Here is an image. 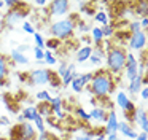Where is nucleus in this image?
<instances>
[{
    "instance_id": "nucleus-1",
    "label": "nucleus",
    "mask_w": 148,
    "mask_h": 140,
    "mask_svg": "<svg viewBox=\"0 0 148 140\" xmlns=\"http://www.w3.org/2000/svg\"><path fill=\"white\" fill-rule=\"evenodd\" d=\"M94 76L91 80L89 86H86V91H89L92 94L94 99L100 100V99H108L110 94L115 91L116 84L115 80H113V75L105 69H99L97 72H92Z\"/></svg>"
},
{
    "instance_id": "nucleus-2",
    "label": "nucleus",
    "mask_w": 148,
    "mask_h": 140,
    "mask_svg": "<svg viewBox=\"0 0 148 140\" xmlns=\"http://www.w3.org/2000/svg\"><path fill=\"white\" fill-rule=\"evenodd\" d=\"M127 49L123 46H113L105 54V70H108L113 76H119L121 72H124V64Z\"/></svg>"
},
{
    "instance_id": "nucleus-3",
    "label": "nucleus",
    "mask_w": 148,
    "mask_h": 140,
    "mask_svg": "<svg viewBox=\"0 0 148 140\" xmlns=\"http://www.w3.org/2000/svg\"><path fill=\"white\" fill-rule=\"evenodd\" d=\"M29 6H30L29 3L19 2L14 10H8V11L5 13L3 19H2V24H3V27H5V29H14L18 24H23L24 19H26V16L30 13Z\"/></svg>"
},
{
    "instance_id": "nucleus-4",
    "label": "nucleus",
    "mask_w": 148,
    "mask_h": 140,
    "mask_svg": "<svg viewBox=\"0 0 148 140\" xmlns=\"http://www.w3.org/2000/svg\"><path fill=\"white\" fill-rule=\"evenodd\" d=\"M49 34H51L53 38L59 41H65L69 38L73 37L75 34V22H72L70 19H58V21L51 22L49 24Z\"/></svg>"
},
{
    "instance_id": "nucleus-5",
    "label": "nucleus",
    "mask_w": 148,
    "mask_h": 140,
    "mask_svg": "<svg viewBox=\"0 0 148 140\" xmlns=\"http://www.w3.org/2000/svg\"><path fill=\"white\" fill-rule=\"evenodd\" d=\"M115 105L118 108H121L126 123L132 124V116H134V111H135V108H137L134 104V100H131V97H129L124 91H118L116 92V97H115ZM132 126H134V124H132Z\"/></svg>"
},
{
    "instance_id": "nucleus-6",
    "label": "nucleus",
    "mask_w": 148,
    "mask_h": 140,
    "mask_svg": "<svg viewBox=\"0 0 148 140\" xmlns=\"http://www.w3.org/2000/svg\"><path fill=\"white\" fill-rule=\"evenodd\" d=\"M11 140H37V130L32 123H24L10 129Z\"/></svg>"
},
{
    "instance_id": "nucleus-7",
    "label": "nucleus",
    "mask_w": 148,
    "mask_h": 140,
    "mask_svg": "<svg viewBox=\"0 0 148 140\" xmlns=\"http://www.w3.org/2000/svg\"><path fill=\"white\" fill-rule=\"evenodd\" d=\"M51 72L49 69H34L27 73V84L29 86H45L51 80Z\"/></svg>"
},
{
    "instance_id": "nucleus-8",
    "label": "nucleus",
    "mask_w": 148,
    "mask_h": 140,
    "mask_svg": "<svg viewBox=\"0 0 148 140\" xmlns=\"http://www.w3.org/2000/svg\"><path fill=\"white\" fill-rule=\"evenodd\" d=\"M70 2L67 0H53L48 2V14L51 18H64L70 13Z\"/></svg>"
},
{
    "instance_id": "nucleus-9",
    "label": "nucleus",
    "mask_w": 148,
    "mask_h": 140,
    "mask_svg": "<svg viewBox=\"0 0 148 140\" xmlns=\"http://www.w3.org/2000/svg\"><path fill=\"white\" fill-rule=\"evenodd\" d=\"M147 32L143 30H138L135 32V34H131V37H129L127 40V48L126 49L131 51V53H134V51H143L145 46H147Z\"/></svg>"
},
{
    "instance_id": "nucleus-10",
    "label": "nucleus",
    "mask_w": 148,
    "mask_h": 140,
    "mask_svg": "<svg viewBox=\"0 0 148 140\" xmlns=\"http://www.w3.org/2000/svg\"><path fill=\"white\" fill-rule=\"evenodd\" d=\"M124 76L127 81L137 76V57L134 56V53L127 51V56H126V64H124Z\"/></svg>"
},
{
    "instance_id": "nucleus-11",
    "label": "nucleus",
    "mask_w": 148,
    "mask_h": 140,
    "mask_svg": "<svg viewBox=\"0 0 148 140\" xmlns=\"http://www.w3.org/2000/svg\"><path fill=\"white\" fill-rule=\"evenodd\" d=\"M132 124H137L142 132L148 134V113L145 108H135L134 116H132Z\"/></svg>"
},
{
    "instance_id": "nucleus-12",
    "label": "nucleus",
    "mask_w": 148,
    "mask_h": 140,
    "mask_svg": "<svg viewBox=\"0 0 148 140\" xmlns=\"http://www.w3.org/2000/svg\"><path fill=\"white\" fill-rule=\"evenodd\" d=\"M11 65H13V62L3 53H0V86H7L8 83L7 80H8V75H10Z\"/></svg>"
},
{
    "instance_id": "nucleus-13",
    "label": "nucleus",
    "mask_w": 148,
    "mask_h": 140,
    "mask_svg": "<svg viewBox=\"0 0 148 140\" xmlns=\"http://www.w3.org/2000/svg\"><path fill=\"white\" fill-rule=\"evenodd\" d=\"M118 123H119V119H118V115H116V111L115 110H112V111H108V116H107V121H105V124H103V134H112V132H118Z\"/></svg>"
},
{
    "instance_id": "nucleus-14",
    "label": "nucleus",
    "mask_w": 148,
    "mask_h": 140,
    "mask_svg": "<svg viewBox=\"0 0 148 140\" xmlns=\"http://www.w3.org/2000/svg\"><path fill=\"white\" fill-rule=\"evenodd\" d=\"M118 134L123 137H126V139H132V140L138 135V132L135 130V126L126 123V121H119L118 123Z\"/></svg>"
},
{
    "instance_id": "nucleus-15",
    "label": "nucleus",
    "mask_w": 148,
    "mask_h": 140,
    "mask_svg": "<svg viewBox=\"0 0 148 140\" xmlns=\"http://www.w3.org/2000/svg\"><path fill=\"white\" fill-rule=\"evenodd\" d=\"M75 76H77V64H75V62H69V64H67V70H65V73L61 76V84L64 86V88L70 86V83L73 81Z\"/></svg>"
},
{
    "instance_id": "nucleus-16",
    "label": "nucleus",
    "mask_w": 148,
    "mask_h": 140,
    "mask_svg": "<svg viewBox=\"0 0 148 140\" xmlns=\"http://www.w3.org/2000/svg\"><path fill=\"white\" fill-rule=\"evenodd\" d=\"M88 113H89L91 121H94V123H97V124H105L107 116H108V111L102 107H94L92 110L88 111Z\"/></svg>"
},
{
    "instance_id": "nucleus-17",
    "label": "nucleus",
    "mask_w": 148,
    "mask_h": 140,
    "mask_svg": "<svg viewBox=\"0 0 148 140\" xmlns=\"http://www.w3.org/2000/svg\"><path fill=\"white\" fill-rule=\"evenodd\" d=\"M89 60L92 65H96V67H99L100 64H103L105 62V53H103V49L102 48H99V46H94L92 48V53H91V56H89Z\"/></svg>"
},
{
    "instance_id": "nucleus-18",
    "label": "nucleus",
    "mask_w": 148,
    "mask_h": 140,
    "mask_svg": "<svg viewBox=\"0 0 148 140\" xmlns=\"http://www.w3.org/2000/svg\"><path fill=\"white\" fill-rule=\"evenodd\" d=\"M142 80H143L142 76H135L132 81H129V84H127V92H129V97H131V100L138 94V91H140L142 86H143V84H142Z\"/></svg>"
},
{
    "instance_id": "nucleus-19",
    "label": "nucleus",
    "mask_w": 148,
    "mask_h": 140,
    "mask_svg": "<svg viewBox=\"0 0 148 140\" xmlns=\"http://www.w3.org/2000/svg\"><path fill=\"white\" fill-rule=\"evenodd\" d=\"M91 53H92V46H80L77 49V54H75V59H77V64H83L89 59Z\"/></svg>"
},
{
    "instance_id": "nucleus-20",
    "label": "nucleus",
    "mask_w": 148,
    "mask_h": 140,
    "mask_svg": "<svg viewBox=\"0 0 148 140\" xmlns=\"http://www.w3.org/2000/svg\"><path fill=\"white\" fill-rule=\"evenodd\" d=\"M8 59H10L13 64H18V65H26V64H29V57H27V54H23V53H19V51H16V48L11 49Z\"/></svg>"
},
{
    "instance_id": "nucleus-21",
    "label": "nucleus",
    "mask_w": 148,
    "mask_h": 140,
    "mask_svg": "<svg viewBox=\"0 0 148 140\" xmlns=\"http://www.w3.org/2000/svg\"><path fill=\"white\" fill-rule=\"evenodd\" d=\"M134 14L138 16V18H145V16L148 14V2H145V0H142V2H135L134 3Z\"/></svg>"
},
{
    "instance_id": "nucleus-22",
    "label": "nucleus",
    "mask_w": 148,
    "mask_h": 140,
    "mask_svg": "<svg viewBox=\"0 0 148 140\" xmlns=\"http://www.w3.org/2000/svg\"><path fill=\"white\" fill-rule=\"evenodd\" d=\"M91 43L96 45V46H100V43H102L105 38H103L102 35V30H100V25H94L92 29H91Z\"/></svg>"
},
{
    "instance_id": "nucleus-23",
    "label": "nucleus",
    "mask_w": 148,
    "mask_h": 140,
    "mask_svg": "<svg viewBox=\"0 0 148 140\" xmlns=\"http://www.w3.org/2000/svg\"><path fill=\"white\" fill-rule=\"evenodd\" d=\"M21 113L24 115V118H26L27 123H34V119H35L37 116H38V113H37V107L35 105H27L26 108H24Z\"/></svg>"
},
{
    "instance_id": "nucleus-24",
    "label": "nucleus",
    "mask_w": 148,
    "mask_h": 140,
    "mask_svg": "<svg viewBox=\"0 0 148 140\" xmlns=\"http://www.w3.org/2000/svg\"><path fill=\"white\" fill-rule=\"evenodd\" d=\"M37 107V113L40 115V116L43 118V119H46V118L53 116V111H51V107H49V104H45V102H38V105H35Z\"/></svg>"
},
{
    "instance_id": "nucleus-25",
    "label": "nucleus",
    "mask_w": 148,
    "mask_h": 140,
    "mask_svg": "<svg viewBox=\"0 0 148 140\" xmlns=\"http://www.w3.org/2000/svg\"><path fill=\"white\" fill-rule=\"evenodd\" d=\"M91 29H92V25L89 24V22L83 21V19H78L77 22H75V30H78L81 35H86L91 32Z\"/></svg>"
},
{
    "instance_id": "nucleus-26",
    "label": "nucleus",
    "mask_w": 148,
    "mask_h": 140,
    "mask_svg": "<svg viewBox=\"0 0 148 140\" xmlns=\"http://www.w3.org/2000/svg\"><path fill=\"white\" fill-rule=\"evenodd\" d=\"M80 11L84 13V14H89V16H94L96 13V3H91V2H80Z\"/></svg>"
},
{
    "instance_id": "nucleus-27",
    "label": "nucleus",
    "mask_w": 148,
    "mask_h": 140,
    "mask_svg": "<svg viewBox=\"0 0 148 140\" xmlns=\"http://www.w3.org/2000/svg\"><path fill=\"white\" fill-rule=\"evenodd\" d=\"M75 113H77L78 119L81 121L83 124H89L91 123V118H89V113H88L86 110H84L83 107H77L75 108Z\"/></svg>"
},
{
    "instance_id": "nucleus-28",
    "label": "nucleus",
    "mask_w": 148,
    "mask_h": 140,
    "mask_svg": "<svg viewBox=\"0 0 148 140\" xmlns=\"http://www.w3.org/2000/svg\"><path fill=\"white\" fill-rule=\"evenodd\" d=\"M100 30H102V35L105 40H112L113 38V34H115V25L113 24H105V25H100Z\"/></svg>"
},
{
    "instance_id": "nucleus-29",
    "label": "nucleus",
    "mask_w": 148,
    "mask_h": 140,
    "mask_svg": "<svg viewBox=\"0 0 148 140\" xmlns=\"http://www.w3.org/2000/svg\"><path fill=\"white\" fill-rule=\"evenodd\" d=\"M92 18H94V21H96V22H99V24H102V25L108 24V14H107V11H103V10L96 11Z\"/></svg>"
},
{
    "instance_id": "nucleus-30",
    "label": "nucleus",
    "mask_w": 148,
    "mask_h": 140,
    "mask_svg": "<svg viewBox=\"0 0 148 140\" xmlns=\"http://www.w3.org/2000/svg\"><path fill=\"white\" fill-rule=\"evenodd\" d=\"M35 97H37V100H40V102H45V104H48L49 100H51V91H48V89H42V91H38L35 94Z\"/></svg>"
},
{
    "instance_id": "nucleus-31",
    "label": "nucleus",
    "mask_w": 148,
    "mask_h": 140,
    "mask_svg": "<svg viewBox=\"0 0 148 140\" xmlns=\"http://www.w3.org/2000/svg\"><path fill=\"white\" fill-rule=\"evenodd\" d=\"M32 124H34V127H35V130H37L38 134L46 132V127H45V119H43V118L40 116V115L35 118V119H34V123H32Z\"/></svg>"
},
{
    "instance_id": "nucleus-32",
    "label": "nucleus",
    "mask_w": 148,
    "mask_h": 140,
    "mask_svg": "<svg viewBox=\"0 0 148 140\" xmlns=\"http://www.w3.org/2000/svg\"><path fill=\"white\" fill-rule=\"evenodd\" d=\"M49 86H51L53 89H54L56 92L59 91V89L62 88V84H61V78H59L58 75H56V72H51V80H49V83H48Z\"/></svg>"
},
{
    "instance_id": "nucleus-33",
    "label": "nucleus",
    "mask_w": 148,
    "mask_h": 140,
    "mask_svg": "<svg viewBox=\"0 0 148 140\" xmlns=\"http://www.w3.org/2000/svg\"><path fill=\"white\" fill-rule=\"evenodd\" d=\"M43 62H45L46 65H54V64L58 62V57L54 56V53H53V51L45 49V57H43Z\"/></svg>"
},
{
    "instance_id": "nucleus-34",
    "label": "nucleus",
    "mask_w": 148,
    "mask_h": 140,
    "mask_svg": "<svg viewBox=\"0 0 148 140\" xmlns=\"http://www.w3.org/2000/svg\"><path fill=\"white\" fill-rule=\"evenodd\" d=\"M70 88H72V91H73V92H83L84 91L83 83L80 81V78H78V73H77V76L73 78V81L70 83Z\"/></svg>"
},
{
    "instance_id": "nucleus-35",
    "label": "nucleus",
    "mask_w": 148,
    "mask_h": 140,
    "mask_svg": "<svg viewBox=\"0 0 148 140\" xmlns=\"http://www.w3.org/2000/svg\"><path fill=\"white\" fill-rule=\"evenodd\" d=\"M45 48H48V51L59 49V48H61V41L51 37V38H48V40H45Z\"/></svg>"
},
{
    "instance_id": "nucleus-36",
    "label": "nucleus",
    "mask_w": 148,
    "mask_h": 140,
    "mask_svg": "<svg viewBox=\"0 0 148 140\" xmlns=\"http://www.w3.org/2000/svg\"><path fill=\"white\" fill-rule=\"evenodd\" d=\"M94 73L92 72H86V73H78V78H80V81L83 83V86L86 88V86H89L91 80H92Z\"/></svg>"
},
{
    "instance_id": "nucleus-37",
    "label": "nucleus",
    "mask_w": 148,
    "mask_h": 140,
    "mask_svg": "<svg viewBox=\"0 0 148 140\" xmlns=\"http://www.w3.org/2000/svg\"><path fill=\"white\" fill-rule=\"evenodd\" d=\"M34 41H35L37 48H40V49L45 48V38H43V35L40 34V32H35V34H34Z\"/></svg>"
},
{
    "instance_id": "nucleus-38",
    "label": "nucleus",
    "mask_w": 148,
    "mask_h": 140,
    "mask_svg": "<svg viewBox=\"0 0 148 140\" xmlns=\"http://www.w3.org/2000/svg\"><path fill=\"white\" fill-rule=\"evenodd\" d=\"M21 27H23V32H26V34H29V35H34L37 32L35 27H34V24L29 21H24L23 24H21Z\"/></svg>"
},
{
    "instance_id": "nucleus-39",
    "label": "nucleus",
    "mask_w": 148,
    "mask_h": 140,
    "mask_svg": "<svg viewBox=\"0 0 148 140\" xmlns=\"http://www.w3.org/2000/svg\"><path fill=\"white\" fill-rule=\"evenodd\" d=\"M138 30H142L140 29V24H138V21H129L127 22V32L129 34H135V32H138Z\"/></svg>"
},
{
    "instance_id": "nucleus-40",
    "label": "nucleus",
    "mask_w": 148,
    "mask_h": 140,
    "mask_svg": "<svg viewBox=\"0 0 148 140\" xmlns=\"http://www.w3.org/2000/svg\"><path fill=\"white\" fill-rule=\"evenodd\" d=\"M67 64L69 62H65V60H62V62H59V65H58V70H56V75L61 78L62 75L65 73V70H67Z\"/></svg>"
},
{
    "instance_id": "nucleus-41",
    "label": "nucleus",
    "mask_w": 148,
    "mask_h": 140,
    "mask_svg": "<svg viewBox=\"0 0 148 140\" xmlns=\"http://www.w3.org/2000/svg\"><path fill=\"white\" fill-rule=\"evenodd\" d=\"M34 57H35L37 62H38V60H43V57H45V49H40V48L34 46Z\"/></svg>"
},
{
    "instance_id": "nucleus-42",
    "label": "nucleus",
    "mask_w": 148,
    "mask_h": 140,
    "mask_svg": "<svg viewBox=\"0 0 148 140\" xmlns=\"http://www.w3.org/2000/svg\"><path fill=\"white\" fill-rule=\"evenodd\" d=\"M11 126V121L8 116H5V115H2L0 116V127H10Z\"/></svg>"
},
{
    "instance_id": "nucleus-43",
    "label": "nucleus",
    "mask_w": 148,
    "mask_h": 140,
    "mask_svg": "<svg viewBox=\"0 0 148 140\" xmlns=\"http://www.w3.org/2000/svg\"><path fill=\"white\" fill-rule=\"evenodd\" d=\"M92 140H105V134H103L102 127H96V135Z\"/></svg>"
},
{
    "instance_id": "nucleus-44",
    "label": "nucleus",
    "mask_w": 148,
    "mask_h": 140,
    "mask_svg": "<svg viewBox=\"0 0 148 140\" xmlns=\"http://www.w3.org/2000/svg\"><path fill=\"white\" fill-rule=\"evenodd\" d=\"M138 95H140L142 100L147 102L148 100V86H142V89L138 91Z\"/></svg>"
},
{
    "instance_id": "nucleus-45",
    "label": "nucleus",
    "mask_w": 148,
    "mask_h": 140,
    "mask_svg": "<svg viewBox=\"0 0 148 140\" xmlns=\"http://www.w3.org/2000/svg\"><path fill=\"white\" fill-rule=\"evenodd\" d=\"M18 3H19V2H16V0H7V2H3V8L14 10L18 6Z\"/></svg>"
},
{
    "instance_id": "nucleus-46",
    "label": "nucleus",
    "mask_w": 148,
    "mask_h": 140,
    "mask_svg": "<svg viewBox=\"0 0 148 140\" xmlns=\"http://www.w3.org/2000/svg\"><path fill=\"white\" fill-rule=\"evenodd\" d=\"M138 24H140V29H142V30L147 32V29H148V16H145V18H140Z\"/></svg>"
},
{
    "instance_id": "nucleus-47",
    "label": "nucleus",
    "mask_w": 148,
    "mask_h": 140,
    "mask_svg": "<svg viewBox=\"0 0 148 140\" xmlns=\"http://www.w3.org/2000/svg\"><path fill=\"white\" fill-rule=\"evenodd\" d=\"M29 49H32V48L29 46V45H26V43H23V45H19V46L16 48V51H19V53H23V54H26Z\"/></svg>"
},
{
    "instance_id": "nucleus-48",
    "label": "nucleus",
    "mask_w": 148,
    "mask_h": 140,
    "mask_svg": "<svg viewBox=\"0 0 148 140\" xmlns=\"http://www.w3.org/2000/svg\"><path fill=\"white\" fill-rule=\"evenodd\" d=\"M105 140H121L119 139V134L118 132H112V134H107Z\"/></svg>"
},
{
    "instance_id": "nucleus-49",
    "label": "nucleus",
    "mask_w": 148,
    "mask_h": 140,
    "mask_svg": "<svg viewBox=\"0 0 148 140\" xmlns=\"http://www.w3.org/2000/svg\"><path fill=\"white\" fill-rule=\"evenodd\" d=\"M32 5H35V6H48V0H35V2H32Z\"/></svg>"
},
{
    "instance_id": "nucleus-50",
    "label": "nucleus",
    "mask_w": 148,
    "mask_h": 140,
    "mask_svg": "<svg viewBox=\"0 0 148 140\" xmlns=\"http://www.w3.org/2000/svg\"><path fill=\"white\" fill-rule=\"evenodd\" d=\"M16 123H18V124H24V123H27L23 113H18V115H16Z\"/></svg>"
},
{
    "instance_id": "nucleus-51",
    "label": "nucleus",
    "mask_w": 148,
    "mask_h": 140,
    "mask_svg": "<svg viewBox=\"0 0 148 140\" xmlns=\"http://www.w3.org/2000/svg\"><path fill=\"white\" fill-rule=\"evenodd\" d=\"M18 78H19L21 83H27V73L26 72H21L19 75H18Z\"/></svg>"
},
{
    "instance_id": "nucleus-52",
    "label": "nucleus",
    "mask_w": 148,
    "mask_h": 140,
    "mask_svg": "<svg viewBox=\"0 0 148 140\" xmlns=\"http://www.w3.org/2000/svg\"><path fill=\"white\" fill-rule=\"evenodd\" d=\"M134 140H148V134H147V132H140Z\"/></svg>"
},
{
    "instance_id": "nucleus-53",
    "label": "nucleus",
    "mask_w": 148,
    "mask_h": 140,
    "mask_svg": "<svg viewBox=\"0 0 148 140\" xmlns=\"http://www.w3.org/2000/svg\"><path fill=\"white\" fill-rule=\"evenodd\" d=\"M48 132H43V134H38V137H37V140H48Z\"/></svg>"
},
{
    "instance_id": "nucleus-54",
    "label": "nucleus",
    "mask_w": 148,
    "mask_h": 140,
    "mask_svg": "<svg viewBox=\"0 0 148 140\" xmlns=\"http://www.w3.org/2000/svg\"><path fill=\"white\" fill-rule=\"evenodd\" d=\"M3 8V2H2V0H0V10Z\"/></svg>"
}]
</instances>
